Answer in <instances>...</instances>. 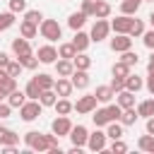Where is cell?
<instances>
[{
    "label": "cell",
    "instance_id": "obj_51",
    "mask_svg": "<svg viewBox=\"0 0 154 154\" xmlns=\"http://www.w3.org/2000/svg\"><path fill=\"white\" fill-rule=\"evenodd\" d=\"M144 87H147V91L154 96V70H147V82H144Z\"/></svg>",
    "mask_w": 154,
    "mask_h": 154
},
{
    "label": "cell",
    "instance_id": "obj_52",
    "mask_svg": "<svg viewBox=\"0 0 154 154\" xmlns=\"http://www.w3.org/2000/svg\"><path fill=\"white\" fill-rule=\"evenodd\" d=\"M108 111H111V118H113V120H120V113H123V108H120L118 103H108Z\"/></svg>",
    "mask_w": 154,
    "mask_h": 154
},
{
    "label": "cell",
    "instance_id": "obj_50",
    "mask_svg": "<svg viewBox=\"0 0 154 154\" xmlns=\"http://www.w3.org/2000/svg\"><path fill=\"white\" fill-rule=\"evenodd\" d=\"M10 113H12V106H10L7 101H0V120L10 118Z\"/></svg>",
    "mask_w": 154,
    "mask_h": 154
},
{
    "label": "cell",
    "instance_id": "obj_13",
    "mask_svg": "<svg viewBox=\"0 0 154 154\" xmlns=\"http://www.w3.org/2000/svg\"><path fill=\"white\" fill-rule=\"evenodd\" d=\"M70 82H72L75 89H87L89 87V72L87 70H75L70 75Z\"/></svg>",
    "mask_w": 154,
    "mask_h": 154
},
{
    "label": "cell",
    "instance_id": "obj_37",
    "mask_svg": "<svg viewBox=\"0 0 154 154\" xmlns=\"http://www.w3.org/2000/svg\"><path fill=\"white\" fill-rule=\"evenodd\" d=\"M108 14H111V5L106 0H99V5L94 10V19H108Z\"/></svg>",
    "mask_w": 154,
    "mask_h": 154
},
{
    "label": "cell",
    "instance_id": "obj_30",
    "mask_svg": "<svg viewBox=\"0 0 154 154\" xmlns=\"http://www.w3.org/2000/svg\"><path fill=\"white\" fill-rule=\"evenodd\" d=\"M140 5H142L140 0H123V2H120V14H130V17H132V14H137Z\"/></svg>",
    "mask_w": 154,
    "mask_h": 154
},
{
    "label": "cell",
    "instance_id": "obj_20",
    "mask_svg": "<svg viewBox=\"0 0 154 154\" xmlns=\"http://www.w3.org/2000/svg\"><path fill=\"white\" fill-rule=\"evenodd\" d=\"M89 43H91V36H89V34H84V31H75L72 46L77 48V53H79V51H87V48H89Z\"/></svg>",
    "mask_w": 154,
    "mask_h": 154
},
{
    "label": "cell",
    "instance_id": "obj_54",
    "mask_svg": "<svg viewBox=\"0 0 154 154\" xmlns=\"http://www.w3.org/2000/svg\"><path fill=\"white\" fill-rule=\"evenodd\" d=\"M147 132H149V135H154V116H149V118H147Z\"/></svg>",
    "mask_w": 154,
    "mask_h": 154
},
{
    "label": "cell",
    "instance_id": "obj_44",
    "mask_svg": "<svg viewBox=\"0 0 154 154\" xmlns=\"http://www.w3.org/2000/svg\"><path fill=\"white\" fill-rule=\"evenodd\" d=\"M24 19H26V22H34V24H41V22H43V14H41L38 10H26V12H24Z\"/></svg>",
    "mask_w": 154,
    "mask_h": 154
},
{
    "label": "cell",
    "instance_id": "obj_57",
    "mask_svg": "<svg viewBox=\"0 0 154 154\" xmlns=\"http://www.w3.org/2000/svg\"><path fill=\"white\" fill-rule=\"evenodd\" d=\"M147 19H149V24H152V29H154V10L149 12V17H147Z\"/></svg>",
    "mask_w": 154,
    "mask_h": 154
},
{
    "label": "cell",
    "instance_id": "obj_18",
    "mask_svg": "<svg viewBox=\"0 0 154 154\" xmlns=\"http://www.w3.org/2000/svg\"><path fill=\"white\" fill-rule=\"evenodd\" d=\"M0 144L2 147H10V144H19V135L10 128H0Z\"/></svg>",
    "mask_w": 154,
    "mask_h": 154
},
{
    "label": "cell",
    "instance_id": "obj_31",
    "mask_svg": "<svg viewBox=\"0 0 154 154\" xmlns=\"http://www.w3.org/2000/svg\"><path fill=\"white\" fill-rule=\"evenodd\" d=\"M38 101H41V106H55V101H58L55 89H43L41 96H38Z\"/></svg>",
    "mask_w": 154,
    "mask_h": 154
},
{
    "label": "cell",
    "instance_id": "obj_28",
    "mask_svg": "<svg viewBox=\"0 0 154 154\" xmlns=\"http://www.w3.org/2000/svg\"><path fill=\"white\" fill-rule=\"evenodd\" d=\"M137 113H140V118H149V116H154V99H144V101H140V103H137Z\"/></svg>",
    "mask_w": 154,
    "mask_h": 154
},
{
    "label": "cell",
    "instance_id": "obj_16",
    "mask_svg": "<svg viewBox=\"0 0 154 154\" xmlns=\"http://www.w3.org/2000/svg\"><path fill=\"white\" fill-rule=\"evenodd\" d=\"M91 120H94V125L96 128H103V125H108L113 118H111V111H108V106H103V108H96L94 111V116H91Z\"/></svg>",
    "mask_w": 154,
    "mask_h": 154
},
{
    "label": "cell",
    "instance_id": "obj_11",
    "mask_svg": "<svg viewBox=\"0 0 154 154\" xmlns=\"http://www.w3.org/2000/svg\"><path fill=\"white\" fill-rule=\"evenodd\" d=\"M130 26H132V17H130V14H120V17H116V19L111 22V29H113L116 34H128Z\"/></svg>",
    "mask_w": 154,
    "mask_h": 154
},
{
    "label": "cell",
    "instance_id": "obj_53",
    "mask_svg": "<svg viewBox=\"0 0 154 154\" xmlns=\"http://www.w3.org/2000/svg\"><path fill=\"white\" fill-rule=\"evenodd\" d=\"M7 63H10V55L5 51H0V67H7Z\"/></svg>",
    "mask_w": 154,
    "mask_h": 154
},
{
    "label": "cell",
    "instance_id": "obj_7",
    "mask_svg": "<svg viewBox=\"0 0 154 154\" xmlns=\"http://www.w3.org/2000/svg\"><path fill=\"white\" fill-rule=\"evenodd\" d=\"M108 31H111V24H108L106 19H96L94 26H91V31H89V36H91L94 43H99V41H103V38L108 36Z\"/></svg>",
    "mask_w": 154,
    "mask_h": 154
},
{
    "label": "cell",
    "instance_id": "obj_25",
    "mask_svg": "<svg viewBox=\"0 0 154 154\" xmlns=\"http://www.w3.org/2000/svg\"><path fill=\"white\" fill-rule=\"evenodd\" d=\"M142 87H144V79H142L140 75H132V72H130V75L125 77V89H130V91H135V94H137Z\"/></svg>",
    "mask_w": 154,
    "mask_h": 154
},
{
    "label": "cell",
    "instance_id": "obj_26",
    "mask_svg": "<svg viewBox=\"0 0 154 154\" xmlns=\"http://www.w3.org/2000/svg\"><path fill=\"white\" fill-rule=\"evenodd\" d=\"M53 108H55V113H58V116H67L70 111H75V103H70V101H67V96H60V99L55 101V106H53Z\"/></svg>",
    "mask_w": 154,
    "mask_h": 154
},
{
    "label": "cell",
    "instance_id": "obj_47",
    "mask_svg": "<svg viewBox=\"0 0 154 154\" xmlns=\"http://www.w3.org/2000/svg\"><path fill=\"white\" fill-rule=\"evenodd\" d=\"M111 89H113L116 94L123 91V89H125V77H116V75H113V79H111Z\"/></svg>",
    "mask_w": 154,
    "mask_h": 154
},
{
    "label": "cell",
    "instance_id": "obj_36",
    "mask_svg": "<svg viewBox=\"0 0 154 154\" xmlns=\"http://www.w3.org/2000/svg\"><path fill=\"white\" fill-rule=\"evenodd\" d=\"M24 91H26V96H29V99H38L43 89H41V87H38V82H36V79L31 77V79L26 82V87H24Z\"/></svg>",
    "mask_w": 154,
    "mask_h": 154
},
{
    "label": "cell",
    "instance_id": "obj_59",
    "mask_svg": "<svg viewBox=\"0 0 154 154\" xmlns=\"http://www.w3.org/2000/svg\"><path fill=\"white\" fill-rule=\"evenodd\" d=\"M0 149H2V144H0Z\"/></svg>",
    "mask_w": 154,
    "mask_h": 154
},
{
    "label": "cell",
    "instance_id": "obj_49",
    "mask_svg": "<svg viewBox=\"0 0 154 154\" xmlns=\"http://www.w3.org/2000/svg\"><path fill=\"white\" fill-rule=\"evenodd\" d=\"M142 43H144L149 51H154V29H149V31L142 34Z\"/></svg>",
    "mask_w": 154,
    "mask_h": 154
},
{
    "label": "cell",
    "instance_id": "obj_41",
    "mask_svg": "<svg viewBox=\"0 0 154 154\" xmlns=\"http://www.w3.org/2000/svg\"><path fill=\"white\" fill-rule=\"evenodd\" d=\"M120 60H123V63H128L130 67H135V65L140 63V55H137V53H132V48H130V51H123V58H120Z\"/></svg>",
    "mask_w": 154,
    "mask_h": 154
},
{
    "label": "cell",
    "instance_id": "obj_35",
    "mask_svg": "<svg viewBox=\"0 0 154 154\" xmlns=\"http://www.w3.org/2000/svg\"><path fill=\"white\" fill-rule=\"evenodd\" d=\"M34 79L38 82L41 89H53V87H55V77H51V75H46V72H38Z\"/></svg>",
    "mask_w": 154,
    "mask_h": 154
},
{
    "label": "cell",
    "instance_id": "obj_33",
    "mask_svg": "<svg viewBox=\"0 0 154 154\" xmlns=\"http://www.w3.org/2000/svg\"><path fill=\"white\" fill-rule=\"evenodd\" d=\"M75 53H77V48L72 46V41H70V43H60V46H58V58H67V60H72V58H75Z\"/></svg>",
    "mask_w": 154,
    "mask_h": 154
},
{
    "label": "cell",
    "instance_id": "obj_23",
    "mask_svg": "<svg viewBox=\"0 0 154 154\" xmlns=\"http://www.w3.org/2000/svg\"><path fill=\"white\" fill-rule=\"evenodd\" d=\"M96 99H99V103H111V99L116 96V91L111 89V84H103V87H96Z\"/></svg>",
    "mask_w": 154,
    "mask_h": 154
},
{
    "label": "cell",
    "instance_id": "obj_61",
    "mask_svg": "<svg viewBox=\"0 0 154 154\" xmlns=\"http://www.w3.org/2000/svg\"><path fill=\"white\" fill-rule=\"evenodd\" d=\"M0 128H2V125H0Z\"/></svg>",
    "mask_w": 154,
    "mask_h": 154
},
{
    "label": "cell",
    "instance_id": "obj_60",
    "mask_svg": "<svg viewBox=\"0 0 154 154\" xmlns=\"http://www.w3.org/2000/svg\"><path fill=\"white\" fill-rule=\"evenodd\" d=\"M140 2H144V0H140Z\"/></svg>",
    "mask_w": 154,
    "mask_h": 154
},
{
    "label": "cell",
    "instance_id": "obj_4",
    "mask_svg": "<svg viewBox=\"0 0 154 154\" xmlns=\"http://www.w3.org/2000/svg\"><path fill=\"white\" fill-rule=\"evenodd\" d=\"M96 103H99L96 94H87V96H79L75 101V111L77 113H94L96 111Z\"/></svg>",
    "mask_w": 154,
    "mask_h": 154
},
{
    "label": "cell",
    "instance_id": "obj_2",
    "mask_svg": "<svg viewBox=\"0 0 154 154\" xmlns=\"http://www.w3.org/2000/svg\"><path fill=\"white\" fill-rule=\"evenodd\" d=\"M38 31H41V36L46 38V41H60L63 38V26L55 22V19H43L41 24H38Z\"/></svg>",
    "mask_w": 154,
    "mask_h": 154
},
{
    "label": "cell",
    "instance_id": "obj_34",
    "mask_svg": "<svg viewBox=\"0 0 154 154\" xmlns=\"http://www.w3.org/2000/svg\"><path fill=\"white\" fill-rule=\"evenodd\" d=\"M17 60L24 65V70H36V67H38V63H41V60H38L34 53H29V55H19Z\"/></svg>",
    "mask_w": 154,
    "mask_h": 154
},
{
    "label": "cell",
    "instance_id": "obj_56",
    "mask_svg": "<svg viewBox=\"0 0 154 154\" xmlns=\"http://www.w3.org/2000/svg\"><path fill=\"white\" fill-rule=\"evenodd\" d=\"M147 70H154V51H152V55H149V63H147Z\"/></svg>",
    "mask_w": 154,
    "mask_h": 154
},
{
    "label": "cell",
    "instance_id": "obj_27",
    "mask_svg": "<svg viewBox=\"0 0 154 154\" xmlns=\"http://www.w3.org/2000/svg\"><path fill=\"white\" fill-rule=\"evenodd\" d=\"M137 118H140L137 108H123V113H120V123H123V128H125V125H135Z\"/></svg>",
    "mask_w": 154,
    "mask_h": 154
},
{
    "label": "cell",
    "instance_id": "obj_21",
    "mask_svg": "<svg viewBox=\"0 0 154 154\" xmlns=\"http://www.w3.org/2000/svg\"><path fill=\"white\" fill-rule=\"evenodd\" d=\"M26 91H19V89H14L12 94H7V103L12 106V108H22L24 103H26Z\"/></svg>",
    "mask_w": 154,
    "mask_h": 154
},
{
    "label": "cell",
    "instance_id": "obj_10",
    "mask_svg": "<svg viewBox=\"0 0 154 154\" xmlns=\"http://www.w3.org/2000/svg\"><path fill=\"white\" fill-rule=\"evenodd\" d=\"M70 142L75 144V147H87V140H89V130L84 128V125H72V130H70Z\"/></svg>",
    "mask_w": 154,
    "mask_h": 154
},
{
    "label": "cell",
    "instance_id": "obj_42",
    "mask_svg": "<svg viewBox=\"0 0 154 154\" xmlns=\"http://www.w3.org/2000/svg\"><path fill=\"white\" fill-rule=\"evenodd\" d=\"M22 70H24V65H22L19 60H10V63H7V72H10V77H19Z\"/></svg>",
    "mask_w": 154,
    "mask_h": 154
},
{
    "label": "cell",
    "instance_id": "obj_8",
    "mask_svg": "<svg viewBox=\"0 0 154 154\" xmlns=\"http://www.w3.org/2000/svg\"><path fill=\"white\" fill-rule=\"evenodd\" d=\"M132 48V36L130 34H116L111 38V51L113 53H123V51H130Z\"/></svg>",
    "mask_w": 154,
    "mask_h": 154
},
{
    "label": "cell",
    "instance_id": "obj_32",
    "mask_svg": "<svg viewBox=\"0 0 154 154\" xmlns=\"http://www.w3.org/2000/svg\"><path fill=\"white\" fill-rule=\"evenodd\" d=\"M137 147L142 149V152H149V154H154V135H142L140 140H137Z\"/></svg>",
    "mask_w": 154,
    "mask_h": 154
},
{
    "label": "cell",
    "instance_id": "obj_43",
    "mask_svg": "<svg viewBox=\"0 0 154 154\" xmlns=\"http://www.w3.org/2000/svg\"><path fill=\"white\" fill-rule=\"evenodd\" d=\"M96 5H99V0H82V12L87 14V17H94V10H96Z\"/></svg>",
    "mask_w": 154,
    "mask_h": 154
},
{
    "label": "cell",
    "instance_id": "obj_48",
    "mask_svg": "<svg viewBox=\"0 0 154 154\" xmlns=\"http://www.w3.org/2000/svg\"><path fill=\"white\" fill-rule=\"evenodd\" d=\"M10 10L17 14V12H26V0H10Z\"/></svg>",
    "mask_w": 154,
    "mask_h": 154
},
{
    "label": "cell",
    "instance_id": "obj_9",
    "mask_svg": "<svg viewBox=\"0 0 154 154\" xmlns=\"http://www.w3.org/2000/svg\"><path fill=\"white\" fill-rule=\"evenodd\" d=\"M36 58H38L43 65H55V60H58V48H53L51 43H46V46H38V51H36Z\"/></svg>",
    "mask_w": 154,
    "mask_h": 154
},
{
    "label": "cell",
    "instance_id": "obj_38",
    "mask_svg": "<svg viewBox=\"0 0 154 154\" xmlns=\"http://www.w3.org/2000/svg\"><path fill=\"white\" fill-rule=\"evenodd\" d=\"M12 24H14V12H12V10H7V12H0V31L10 29Z\"/></svg>",
    "mask_w": 154,
    "mask_h": 154
},
{
    "label": "cell",
    "instance_id": "obj_24",
    "mask_svg": "<svg viewBox=\"0 0 154 154\" xmlns=\"http://www.w3.org/2000/svg\"><path fill=\"white\" fill-rule=\"evenodd\" d=\"M72 63H75V70H89V67H91V58H89V55H87L84 51L75 53Z\"/></svg>",
    "mask_w": 154,
    "mask_h": 154
},
{
    "label": "cell",
    "instance_id": "obj_29",
    "mask_svg": "<svg viewBox=\"0 0 154 154\" xmlns=\"http://www.w3.org/2000/svg\"><path fill=\"white\" fill-rule=\"evenodd\" d=\"M106 128H108L106 135H108L111 140H120V137H123V123H120V120H111Z\"/></svg>",
    "mask_w": 154,
    "mask_h": 154
},
{
    "label": "cell",
    "instance_id": "obj_19",
    "mask_svg": "<svg viewBox=\"0 0 154 154\" xmlns=\"http://www.w3.org/2000/svg\"><path fill=\"white\" fill-rule=\"evenodd\" d=\"M84 22H87V14L79 10V12H72L70 17H67V26L72 29V31H79L82 26H84Z\"/></svg>",
    "mask_w": 154,
    "mask_h": 154
},
{
    "label": "cell",
    "instance_id": "obj_46",
    "mask_svg": "<svg viewBox=\"0 0 154 154\" xmlns=\"http://www.w3.org/2000/svg\"><path fill=\"white\" fill-rule=\"evenodd\" d=\"M0 87L5 89V94H12V91L17 89V77H7V79H5V82H2Z\"/></svg>",
    "mask_w": 154,
    "mask_h": 154
},
{
    "label": "cell",
    "instance_id": "obj_3",
    "mask_svg": "<svg viewBox=\"0 0 154 154\" xmlns=\"http://www.w3.org/2000/svg\"><path fill=\"white\" fill-rule=\"evenodd\" d=\"M41 111H43V106H41L38 99H26V103L19 108V118L24 123H31V120H36L41 116Z\"/></svg>",
    "mask_w": 154,
    "mask_h": 154
},
{
    "label": "cell",
    "instance_id": "obj_39",
    "mask_svg": "<svg viewBox=\"0 0 154 154\" xmlns=\"http://www.w3.org/2000/svg\"><path fill=\"white\" fill-rule=\"evenodd\" d=\"M111 72H113L116 77H128V75H130V65H128V63H123V60H118V63L111 67Z\"/></svg>",
    "mask_w": 154,
    "mask_h": 154
},
{
    "label": "cell",
    "instance_id": "obj_15",
    "mask_svg": "<svg viewBox=\"0 0 154 154\" xmlns=\"http://www.w3.org/2000/svg\"><path fill=\"white\" fill-rule=\"evenodd\" d=\"M116 96H118V99H116V103H118L120 108H135V91L123 89V91H118Z\"/></svg>",
    "mask_w": 154,
    "mask_h": 154
},
{
    "label": "cell",
    "instance_id": "obj_12",
    "mask_svg": "<svg viewBox=\"0 0 154 154\" xmlns=\"http://www.w3.org/2000/svg\"><path fill=\"white\" fill-rule=\"evenodd\" d=\"M12 53L19 58V55H29L31 53V46H29V38H24V36H17V38H12Z\"/></svg>",
    "mask_w": 154,
    "mask_h": 154
},
{
    "label": "cell",
    "instance_id": "obj_58",
    "mask_svg": "<svg viewBox=\"0 0 154 154\" xmlns=\"http://www.w3.org/2000/svg\"><path fill=\"white\" fill-rule=\"evenodd\" d=\"M2 99H7V94H5V89L0 87V101H2Z\"/></svg>",
    "mask_w": 154,
    "mask_h": 154
},
{
    "label": "cell",
    "instance_id": "obj_5",
    "mask_svg": "<svg viewBox=\"0 0 154 154\" xmlns=\"http://www.w3.org/2000/svg\"><path fill=\"white\" fill-rule=\"evenodd\" d=\"M70 130H72V123H70L67 116H58V118H53V123H51V132H55L58 137H67Z\"/></svg>",
    "mask_w": 154,
    "mask_h": 154
},
{
    "label": "cell",
    "instance_id": "obj_6",
    "mask_svg": "<svg viewBox=\"0 0 154 154\" xmlns=\"http://www.w3.org/2000/svg\"><path fill=\"white\" fill-rule=\"evenodd\" d=\"M106 140H108V135L103 132V130H94L91 135H89V140H87V147L91 149V152H103L106 149Z\"/></svg>",
    "mask_w": 154,
    "mask_h": 154
},
{
    "label": "cell",
    "instance_id": "obj_40",
    "mask_svg": "<svg viewBox=\"0 0 154 154\" xmlns=\"http://www.w3.org/2000/svg\"><path fill=\"white\" fill-rule=\"evenodd\" d=\"M128 34H130L132 38H135V36H142V34H144V22H142V19H132V26H130Z\"/></svg>",
    "mask_w": 154,
    "mask_h": 154
},
{
    "label": "cell",
    "instance_id": "obj_45",
    "mask_svg": "<svg viewBox=\"0 0 154 154\" xmlns=\"http://www.w3.org/2000/svg\"><path fill=\"white\" fill-rule=\"evenodd\" d=\"M111 152H113V154H125V152H128V144L123 142V137H120V140H113Z\"/></svg>",
    "mask_w": 154,
    "mask_h": 154
},
{
    "label": "cell",
    "instance_id": "obj_22",
    "mask_svg": "<svg viewBox=\"0 0 154 154\" xmlns=\"http://www.w3.org/2000/svg\"><path fill=\"white\" fill-rule=\"evenodd\" d=\"M36 34H38V24L22 19V24H19V36H24V38H34Z\"/></svg>",
    "mask_w": 154,
    "mask_h": 154
},
{
    "label": "cell",
    "instance_id": "obj_14",
    "mask_svg": "<svg viewBox=\"0 0 154 154\" xmlns=\"http://www.w3.org/2000/svg\"><path fill=\"white\" fill-rule=\"evenodd\" d=\"M55 72H58V77H70L75 72V63L67 60V58H58L55 60Z\"/></svg>",
    "mask_w": 154,
    "mask_h": 154
},
{
    "label": "cell",
    "instance_id": "obj_17",
    "mask_svg": "<svg viewBox=\"0 0 154 154\" xmlns=\"http://www.w3.org/2000/svg\"><path fill=\"white\" fill-rule=\"evenodd\" d=\"M53 89H55V94H58V96H70L75 87H72L70 77H58V79H55V87H53Z\"/></svg>",
    "mask_w": 154,
    "mask_h": 154
},
{
    "label": "cell",
    "instance_id": "obj_55",
    "mask_svg": "<svg viewBox=\"0 0 154 154\" xmlns=\"http://www.w3.org/2000/svg\"><path fill=\"white\" fill-rule=\"evenodd\" d=\"M7 77H10V72H7V67H0V84H2V82H5Z\"/></svg>",
    "mask_w": 154,
    "mask_h": 154
},
{
    "label": "cell",
    "instance_id": "obj_1",
    "mask_svg": "<svg viewBox=\"0 0 154 154\" xmlns=\"http://www.w3.org/2000/svg\"><path fill=\"white\" fill-rule=\"evenodd\" d=\"M24 144H26L29 149H34V152H48V149H51L48 137H46L43 132H38V130H29V132H24Z\"/></svg>",
    "mask_w": 154,
    "mask_h": 154
}]
</instances>
